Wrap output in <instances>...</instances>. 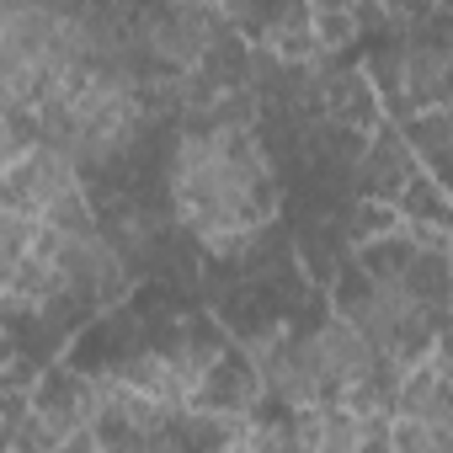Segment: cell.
<instances>
[{
	"label": "cell",
	"instance_id": "6da1fadb",
	"mask_svg": "<svg viewBox=\"0 0 453 453\" xmlns=\"http://www.w3.org/2000/svg\"><path fill=\"white\" fill-rule=\"evenodd\" d=\"M278 171L257 123L176 128L165 150V219L208 257L251 251L278 219Z\"/></svg>",
	"mask_w": 453,
	"mask_h": 453
},
{
	"label": "cell",
	"instance_id": "7a4b0ae2",
	"mask_svg": "<svg viewBox=\"0 0 453 453\" xmlns=\"http://www.w3.org/2000/svg\"><path fill=\"white\" fill-rule=\"evenodd\" d=\"M33 139L70 155L86 176L118 171L144 134L160 123L150 81L128 75V70H75L59 86H49V96L38 102V112L27 118Z\"/></svg>",
	"mask_w": 453,
	"mask_h": 453
},
{
	"label": "cell",
	"instance_id": "3957f363",
	"mask_svg": "<svg viewBox=\"0 0 453 453\" xmlns=\"http://www.w3.org/2000/svg\"><path fill=\"white\" fill-rule=\"evenodd\" d=\"M379 22H389V33L379 38V49L363 65L373 102H384L395 123L448 107V91H453V38L442 27L448 12L395 6V12H379Z\"/></svg>",
	"mask_w": 453,
	"mask_h": 453
},
{
	"label": "cell",
	"instance_id": "277c9868",
	"mask_svg": "<svg viewBox=\"0 0 453 453\" xmlns=\"http://www.w3.org/2000/svg\"><path fill=\"white\" fill-rule=\"evenodd\" d=\"M75 75L65 65L59 6L43 0H0V112L33 118L49 86Z\"/></svg>",
	"mask_w": 453,
	"mask_h": 453
},
{
	"label": "cell",
	"instance_id": "5b68a950",
	"mask_svg": "<svg viewBox=\"0 0 453 453\" xmlns=\"http://www.w3.org/2000/svg\"><path fill=\"white\" fill-rule=\"evenodd\" d=\"M0 187L22 203V213L38 224V230H49V224H81V219L96 213V187H91V176H86L70 155L49 150V144H33L27 160H22L6 181H0Z\"/></svg>",
	"mask_w": 453,
	"mask_h": 453
},
{
	"label": "cell",
	"instance_id": "8992f818",
	"mask_svg": "<svg viewBox=\"0 0 453 453\" xmlns=\"http://www.w3.org/2000/svg\"><path fill=\"white\" fill-rule=\"evenodd\" d=\"M33 241H38V224L22 213V203H17L6 187H0V299H6V288L17 283V273H22Z\"/></svg>",
	"mask_w": 453,
	"mask_h": 453
},
{
	"label": "cell",
	"instance_id": "52a82bcc",
	"mask_svg": "<svg viewBox=\"0 0 453 453\" xmlns=\"http://www.w3.org/2000/svg\"><path fill=\"white\" fill-rule=\"evenodd\" d=\"M38 139H33V123L27 118H12V112H0V181H6L22 160H27V150H33Z\"/></svg>",
	"mask_w": 453,
	"mask_h": 453
}]
</instances>
